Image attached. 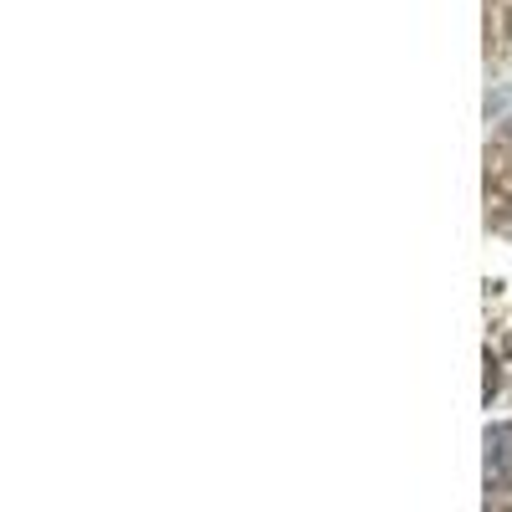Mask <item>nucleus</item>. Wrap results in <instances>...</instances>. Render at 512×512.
I'll return each mask as SVG.
<instances>
[{
	"label": "nucleus",
	"instance_id": "1",
	"mask_svg": "<svg viewBox=\"0 0 512 512\" xmlns=\"http://www.w3.org/2000/svg\"><path fill=\"white\" fill-rule=\"evenodd\" d=\"M487 482L512 487V425H487Z\"/></svg>",
	"mask_w": 512,
	"mask_h": 512
}]
</instances>
